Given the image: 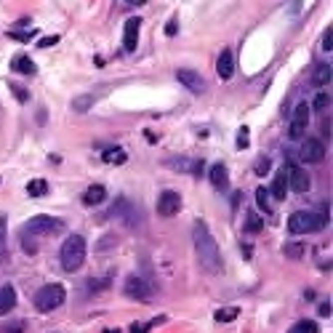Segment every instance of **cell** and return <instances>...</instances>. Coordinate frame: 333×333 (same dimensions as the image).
Wrapping results in <instances>:
<instances>
[{"instance_id": "6da1fadb", "label": "cell", "mask_w": 333, "mask_h": 333, "mask_svg": "<svg viewBox=\"0 0 333 333\" xmlns=\"http://www.w3.org/2000/svg\"><path fill=\"white\" fill-rule=\"evenodd\" d=\"M192 240H195V251L200 259V267L205 269L208 275H219L221 272V251L216 245V240L211 235L205 221H195V229H192Z\"/></svg>"}, {"instance_id": "cb8c5ba5", "label": "cell", "mask_w": 333, "mask_h": 333, "mask_svg": "<svg viewBox=\"0 0 333 333\" xmlns=\"http://www.w3.org/2000/svg\"><path fill=\"white\" fill-rule=\"evenodd\" d=\"M288 333H320V328H317V323H312V320H299Z\"/></svg>"}, {"instance_id": "4316f807", "label": "cell", "mask_w": 333, "mask_h": 333, "mask_svg": "<svg viewBox=\"0 0 333 333\" xmlns=\"http://www.w3.org/2000/svg\"><path fill=\"white\" fill-rule=\"evenodd\" d=\"M237 315H240L237 307H224V309H219V312H216V320H219V323H232Z\"/></svg>"}, {"instance_id": "e0dca14e", "label": "cell", "mask_w": 333, "mask_h": 333, "mask_svg": "<svg viewBox=\"0 0 333 333\" xmlns=\"http://www.w3.org/2000/svg\"><path fill=\"white\" fill-rule=\"evenodd\" d=\"M104 200H107V189L102 187V184H94V187H88L86 192H83V203L91 205V208H94V205H102Z\"/></svg>"}, {"instance_id": "7402d4cb", "label": "cell", "mask_w": 333, "mask_h": 333, "mask_svg": "<svg viewBox=\"0 0 333 333\" xmlns=\"http://www.w3.org/2000/svg\"><path fill=\"white\" fill-rule=\"evenodd\" d=\"M45 192H48V181L45 179H32L27 184V195L29 197H43Z\"/></svg>"}, {"instance_id": "836d02e7", "label": "cell", "mask_w": 333, "mask_h": 333, "mask_svg": "<svg viewBox=\"0 0 333 333\" xmlns=\"http://www.w3.org/2000/svg\"><path fill=\"white\" fill-rule=\"evenodd\" d=\"M21 245H24V251L29 253V256H32V253H37V245L32 243V240H27V235H24V232H21Z\"/></svg>"}, {"instance_id": "f1b7e54d", "label": "cell", "mask_w": 333, "mask_h": 333, "mask_svg": "<svg viewBox=\"0 0 333 333\" xmlns=\"http://www.w3.org/2000/svg\"><path fill=\"white\" fill-rule=\"evenodd\" d=\"M91 104H94V96H88V94H86V96H77L75 102H72V110H75V112H86Z\"/></svg>"}, {"instance_id": "1f68e13d", "label": "cell", "mask_w": 333, "mask_h": 333, "mask_svg": "<svg viewBox=\"0 0 333 333\" xmlns=\"http://www.w3.org/2000/svg\"><path fill=\"white\" fill-rule=\"evenodd\" d=\"M176 29H179V16H171V19H168V24H166V35L173 37Z\"/></svg>"}, {"instance_id": "44dd1931", "label": "cell", "mask_w": 333, "mask_h": 333, "mask_svg": "<svg viewBox=\"0 0 333 333\" xmlns=\"http://www.w3.org/2000/svg\"><path fill=\"white\" fill-rule=\"evenodd\" d=\"M331 64L328 61H323V64H317L315 67V75H312V83L315 86H325V83H331Z\"/></svg>"}, {"instance_id": "d4e9b609", "label": "cell", "mask_w": 333, "mask_h": 333, "mask_svg": "<svg viewBox=\"0 0 333 333\" xmlns=\"http://www.w3.org/2000/svg\"><path fill=\"white\" fill-rule=\"evenodd\" d=\"M331 107V96L325 94V91H320V94L315 96V102H312V107H309V110H315V112H325Z\"/></svg>"}, {"instance_id": "e575fe53", "label": "cell", "mask_w": 333, "mask_h": 333, "mask_svg": "<svg viewBox=\"0 0 333 333\" xmlns=\"http://www.w3.org/2000/svg\"><path fill=\"white\" fill-rule=\"evenodd\" d=\"M269 171V158H259V163H256V173L259 176H264Z\"/></svg>"}, {"instance_id": "484cf974", "label": "cell", "mask_w": 333, "mask_h": 333, "mask_svg": "<svg viewBox=\"0 0 333 333\" xmlns=\"http://www.w3.org/2000/svg\"><path fill=\"white\" fill-rule=\"evenodd\" d=\"M283 253L288 259H301V256H304V245H301V243H285L283 245Z\"/></svg>"}, {"instance_id": "83f0119b", "label": "cell", "mask_w": 333, "mask_h": 333, "mask_svg": "<svg viewBox=\"0 0 333 333\" xmlns=\"http://www.w3.org/2000/svg\"><path fill=\"white\" fill-rule=\"evenodd\" d=\"M245 229L248 232H261V229H264V221H261L256 213H248L245 216Z\"/></svg>"}, {"instance_id": "8992f818", "label": "cell", "mask_w": 333, "mask_h": 333, "mask_svg": "<svg viewBox=\"0 0 333 333\" xmlns=\"http://www.w3.org/2000/svg\"><path fill=\"white\" fill-rule=\"evenodd\" d=\"M288 171H285V179H288V189L293 192H309L312 189V176H309L301 166H296L293 160H288Z\"/></svg>"}, {"instance_id": "4fadbf2b", "label": "cell", "mask_w": 333, "mask_h": 333, "mask_svg": "<svg viewBox=\"0 0 333 333\" xmlns=\"http://www.w3.org/2000/svg\"><path fill=\"white\" fill-rule=\"evenodd\" d=\"M166 166L173 168V171H184V173L200 176V173H203V166H205V163H203V160H192V158H171V160H166Z\"/></svg>"}, {"instance_id": "30bf717a", "label": "cell", "mask_w": 333, "mask_h": 333, "mask_svg": "<svg viewBox=\"0 0 333 333\" xmlns=\"http://www.w3.org/2000/svg\"><path fill=\"white\" fill-rule=\"evenodd\" d=\"M301 160L307 163H323L325 160V144L320 139H301Z\"/></svg>"}, {"instance_id": "74e56055", "label": "cell", "mask_w": 333, "mask_h": 333, "mask_svg": "<svg viewBox=\"0 0 333 333\" xmlns=\"http://www.w3.org/2000/svg\"><path fill=\"white\" fill-rule=\"evenodd\" d=\"M323 48H325V53H331V48H333V32H331V29L323 37Z\"/></svg>"}, {"instance_id": "52a82bcc", "label": "cell", "mask_w": 333, "mask_h": 333, "mask_svg": "<svg viewBox=\"0 0 333 333\" xmlns=\"http://www.w3.org/2000/svg\"><path fill=\"white\" fill-rule=\"evenodd\" d=\"M110 216H118V219H123L128 224V227H142V211L131 203V200H126V197H120L118 203L112 205V211H110Z\"/></svg>"}, {"instance_id": "2e32d148", "label": "cell", "mask_w": 333, "mask_h": 333, "mask_svg": "<svg viewBox=\"0 0 333 333\" xmlns=\"http://www.w3.org/2000/svg\"><path fill=\"white\" fill-rule=\"evenodd\" d=\"M208 176H211V184L216 189H227L229 187V173L227 168L221 166V163H216V166H211V171H208Z\"/></svg>"}, {"instance_id": "7a4b0ae2", "label": "cell", "mask_w": 333, "mask_h": 333, "mask_svg": "<svg viewBox=\"0 0 333 333\" xmlns=\"http://www.w3.org/2000/svg\"><path fill=\"white\" fill-rule=\"evenodd\" d=\"M59 259H61V267H64L67 272H77V269L83 267V261H86V237L69 235L59 251Z\"/></svg>"}, {"instance_id": "ba28073f", "label": "cell", "mask_w": 333, "mask_h": 333, "mask_svg": "<svg viewBox=\"0 0 333 333\" xmlns=\"http://www.w3.org/2000/svg\"><path fill=\"white\" fill-rule=\"evenodd\" d=\"M126 296L128 299H136V301H147L152 296V285L144 280V277H139V275H131L126 277Z\"/></svg>"}, {"instance_id": "5b68a950", "label": "cell", "mask_w": 333, "mask_h": 333, "mask_svg": "<svg viewBox=\"0 0 333 333\" xmlns=\"http://www.w3.org/2000/svg\"><path fill=\"white\" fill-rule=\"evenodd\" d=\"M309 104L301 102L296 110H293V118H291V126H288V139L291 142H301L307 136V126H309Z\"/></svg>"}, {"instance_id": "4dcf8cb0", "label": "cell", "mask_w": 333, "mask_h": 333, "mask_svg": "<svg viewBox=\"0 0 333 333\" xmlns=\"http://www.w3.org/2000/svg\"><path fill=\"white\" fill-rule=\"evenodd\" d=\"M248 144H251V142H248V128L243 126V128L237 131V150H245Z\"/></svg>"}, {"instance_id": "f546056e", "label": "cell", "mask_w": 333, "mask_h": 333, "mask_svg": "<svg viewBox=\"0 0 333 333\" xmlns=\"http://www.w3.org/2000/svg\"><path fill=\"white\" fill-rule=\"evenodd\" d=\"M8 37H13V40L19 43H29L35 37V32H24V29H13V32H8Z\"/></svg>"}, {"instance_id": "ab89813d", "label": "cell", "mask_w": 333, "mask_h": 333, "mask_svg": "<svg viewBox=\"0 0 333 333\" xmlns=\"http://www.w3.org/2000/svg\"><path fill=\"white\" fill-rule=\"evenodd\" d=\"M131 333H147V325L144 323H134L131 325Z\"/></svg>"}, {"instance_id": "8d00e7d4", "label": "cell", "mask_w": 333, "mask_h": 333, "mask_svg": "<svg viewBox=\"0 0 333 333\" xmlns=\"http://www.w3.org/2000/svg\"><path fill=\"white\" fill-rule=\"evenodd\" d=\"M5 251V219L0 216V253Z\"/></svg>"}, {"instance_id": "9c48e42d", "label": "cell", "mask_w": 333, "mask_h": 333, "mask_svg": "<svg viewBox=\"0 0 333 333\" xmlns=\"http://www.w3.org/2000/svg\"><path fill=\"white\" fill-rule=\"evenodd\" d=\"M179 211H181V195H179V192H173V189L160 192V197H158V213L166 216V219H171V216H176Z\"/></svg>"}, {"instance_id": "f35d334b", "label": "cell", "mask_w": 333, "mask_h": 333, "mask_svg": "<svg viewBox=\"0 0 333 333\" xmlns=\"http://www.w3.org/2000/svg\"><path fill=\"white\" fill-rule=\"evenodd\" d=\"M317 315H320V317H331V301H323V304L317 307Z\"/></svg>"}, {"instance_id": "d6986e66", "label": "cell", "mask_w": 333, "mask_h": 333, "mask_svg": "<svg viewBox=\"0 0 333 333\" xmlns=\"http://www.w3.org/2000/svg\"><path fill=\"white\" fill-rule=\"evenodd\" d=\"M275 200H285V195H288V179H285V171L275 173L272 179V192H269Z\"/></svg>"}, {"instance_id": "7c38bea8", "label": "cell", "mask_w": 333, "mask_h": 333, "mask_svg": "<svg viewBox=\"0 0 333 333\" xmlns=\"http://www.w3.org/2000/svg\"><path fill=\"white\" fill-rule=\"evenodd\" d=\"M139 29H142V19L139 16H131L123 27V48L126 51H136V43H139Z\"/></svg>"}, {"instance_id": "ffe728a7", "label": "cell", "mask_w": 333, "mask_h": 333, "mask_svg": "<svg viewBox=\"0 0 333 333\" xmlns=\"http://www.w3.org/2000/svg\"><path fill=\"white\" fill-rule=\"evenodd\" d=\"M102 160L110 163V166H123V163L128 160V155H126V150H123V147H110V150L102 152Z\"/></svg>"}, {"instance_id": "ac0fdd59", "label": "cell", "mask_w": 333, "mask_h": 333, "mask_svg": "<svg viewBox=\"0 0 333 333\" xmlns=\"http://www.w3.org/2000/svg\"><path fill=\"white\" fill-rule=\"evenodd\" d=\"M11 69H13V72H21V75H35V72H37L35 61L29 59L27 53H19V56H13V61H11Z\"/></svg>"}, {"instance_id": "8fae6325", "label": "cell", "mask_w": 333, "mask_h": 333, "mask_svg": "<svg viewBox=\"0 0 333 333\" xmlns=\"http://www.w3.org/2000/svg\"><path fill=\"white\" fill-rule=\"evenodd\" d=\"M176 80H179L181 86H187L192 94H203V91L208 88V83L195 72V69H176Z\"/></svg>"}, {"instance_id": "9a60e30c", "label": "cell", "mask_w": 333, "mask_h": 333, "mask_svg": "<svg viewBox=\"0 0 333 333\" xmlns=\"http://www.w3.org/2000/svg\"><path fill=\"white\" fill-rule=\"evenodd\" d=\"M16 307V291H13V285L11 283H5V285H0V317H3L8 309Z\"/></svg>"}, {"instance_id": "d590c367", "label": "cell", "mask_w": 333, "mask_h": 333, "mask_svg": "<svg viewBox=\"0 0 333 333\" xmlns=\"http://www.w3.org/2000/svg\"><path fill=\"white\" fill-rule=\"evenodd\" d=\"M56 43H59L56 35H48V37H40V40H37V45H40V48H48V45H56Z\"/></svg>"}, {"instance_id": "277c9868", "label": "cell", "mask_w": 333, "mask_h": 333, "mask_svg": "<svg viewBox=\"0 0 333 333\" xmlns=\"http://www.w3.org/2000/svg\"><path fill=\"white\" fill-rule=\"evenodd\" d=\"M61 229H64V221L56 216H32L24 227V232L29 235H59Z\"/></svg>"}, {"instance_id": "3957f363", "label": "cell", "mask_w": 333, "mask_h": 333, "mask_svg": "<svg viewBox=\"0 0 333 333\" xmlns=\"http://www.w3.org/2000/svg\"><path fill=\"white\" fill-rule=\"evenodd\" d=\"M64 299H67L64 285L51 283V285H43V288L35 293V307L40 309V312H51V309H59L64 304Z\"/></svg>"}, {"instance_id": "d6a6232c", "label": "cell", "mask_w": 333, "mask_h": 333, "mask_svg": "<svg viewBox=\"0 0 333 333\" xmlns=\"http://www.w3.org/2000/svg\"><path fill=\"white\" fill-rule=\"evenodd\" d=\"M8 88L13 91V94H16V99H19V102H27V96H29V94H27V91H24V88L19 86V83H11Z\"/></svg>"}, {"instance_id": "5bb4252c", "label": "cell", "mask_w": 333, "mask_h": 333, "mask_svg": "<svg viewBox=\"0 0 333 333\" xmlns=\"http://www.w3.org/2000/svg\"><path fill=\"white\" fill-rule=\"evenodd\" d=\"M216 72H219L221 80H229L232 75H235V56H232L229 48H224L219 53V61H216Z\"/></svg>"}, {"instance_id": "603a6c76", "label": "cell", "mask_w": 333, "mask_h": 333, "mask_svg": "<svg viewBox=\"0 0 333 333\" xmlns=\"http://www.w3.org/2000/svg\"><path fill=\"white\" fill-rule=\"evenodd\" d=\"M256 205L261 208V211H264L267 216L272 213V203H269V192L264 189V187H259L256 189Z\"/></svg>"}]
</instances>
